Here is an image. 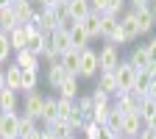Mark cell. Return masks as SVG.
<instances>
[{"label": "cell", "mask_w": 156, "mask_h": 139, "mask_svg": "<svg viewBox=\"0 0 156 139\" xmlns=\"http://www.w3.org/2000/svg\"><path fill=\"white\" fill-rule=\"evenodd\" d=\"M114 139H126V136H123V134H117V136H114Z\"/></svg>", "instance_id": "50"}, {"label": "cell", "mask_w": 156, "mask_h": 139, "mask_svg": "<svg viewBox=\"0 0 156 139\" xmlns=\"http://www.w3.org/2000/svg\"><path fill=\"white\" fill-rule=\"evenodd\" d=\"M20 84H23V67H17L11 61V67H6V86L14 89V92H20Z\"/></svg>", "instance_id": "25"}, {"label": "cell", "mask_w": 156, "mask_h": 139, "mask_svg": "<svg viewBox=\"0 0 156 139\" xmlns=\"http://www.w3.org/2000/svg\"><path fill=\"white\" fill-rule=\"evenodd\" d=\"M17 106H20V100H17V92L6 86L3 92H0V111H3V114H11V111H17Z\"/></svg>", "instance_id": "20"}, {"label": "cell", "mask_w": 156, "mask_h": 139, "mask_svg": "<svg viewBox=\"0 0 156 139\" xmlns=\"http://www.w3.org/2000/svg\"><path fill=\"white\" fill-rule=\"evenodd\" d=\"M50 47L62 56L64 50H70L73 45H70V28H56V31H50Z\"/></svg>", "instance_id": "11"}, {"label": "cell", "mask_w": 156, "mask_h": 139, "mask_svg": "<svg viewBox=\"0 0 156 139\" xmlns=\"http://www.w3.org/2000/svg\"><path fill=\"white\" fill-rule=\"evenodd\" d=\"M6 6H11V0H0V9H6Z\"/></svg>", "instance_id": "49"}, {"label": "cell", "mask_w": 156, "mask_h": 139, "mask_svg": "<svg viewBox=\"0 0 156 139\" xmlns=\"http://www.w3.org/2000/svg\"><path fill=\"white\" fill-rule=\"evenodd\" d=\"M11 9H14V17H17V25H28L31 19H34V14H36V9H34V3H31V0L14 3Z\"/></svg>", "instance_id": "13"}, {"label": "cell", "mask_w": 156, "mask_h": 139, "mask_svg": "<svg viewBox=\"0 0 156 139\" xmlns=\"http://www.w3.org/2000/svg\"><path fill=\"white\" fill-rule=\"evenodd\" d=\"M56 97H58V95H56ZM56 109H58V117L67 120V117L75 111V100H70V97H58V100H56Z\"/></svg>", "instance_id": "32"}, {"label": "cell", "mask_w": 156, "mask_h": 139, "mask_svg": "<svg viewBox=\"0 0 156 139\" xmlns=\"http://www.w3.org/2000/svg\"><path fill=\"white\" fill-rule=\"evenodd\" d=\"M3 89H6V70L0 67V92H3Z\"/></svg>", "instance_id": "47"}, {"label": "cell", "mask_w": 156, "mask_h": 139, "mask_svg": "<svg viewBox=\"0 0 156 139\" xmlns=\"http://www.w3.org/2000/svg\"><path fill=\"white\" fill-rule=\"evenodd\" d=\"M109 111H112V103H106V106H95V109H92V123H98V125H106V120H109Z\"/></svg>", "instance_id": "34"}, {"label": "cell", "mask_w": 156, "mask_h": 139, "mask_svg": "<svg viewBox=\"0 0 156 139\" xmlns=\"http://www.w3.org/2000/svg\"><path fill=\"white\" fill-rule=\"evenodd\" d=\"M145 53H148V61H151V64H156V36L145 45Z\"/></svg>", "instance_id": "39"}, {"label": "cell", "mask_w": 156, "mask_h": 139, "mask_svg": "<svg viewBox=\"0 0 156 139\" xmlns=\"http://www.w3.org/2000/svg\"><path fill=\"white\" fill-rule=\"evenodd\" d=\"M98 61H101V72L114 70L117 64L123 61V58H120V47H117V45H112V42H103V47L98 50Z\"/></svg>", "instance_id": "3"}, {"label": "cell", "mask_w": 156, "mask_h": 139, "mask_svg": "<svg viewBox=\"0 0 156 139\" xmlns=\"http://www.w3.org/2000/svg\"><path fill=\"white\" fill-rule=\"evenodd\" d=\"M145 97H153V100H156V78H151V81H148V89H145Z\"/></svg>", "instance_id": "40"}, {"label": "cell", "mask_w": 156, "mask_h": 139, "mask_svg": "<svg viewBox=\"0 0 156 139\" xmlns=\"http://www.w3.org/2000/svg\"><path fill=\"white\" fill-rule=\"evenodd\" d=\"M45 128H50L58 139H67V136H75V131H73V125H70V120H62V117H56L53 123H48Z\"/></svg>", "instance_id": "22"}, {"label": "cell", "mask_w": 156, "mask_h": 139, "mask_svg": "<svg viewBox=\"0 0 156 139\" xmlns=\"http://www.w3.org/2000/svg\"><path fill=\"white\" fill-rule=\"evenodd\" d=\"M42 139H58V136H56L50 128H45V125H42Z\"/></svg>", "instance_id": "45"}, {"label": "cell", "mask_w": 156, "mask_h": 139, "mask_svg": "<svg viewBox=\"0 0 156 139\" xmlns=\"http://www.w3.org/2000/svg\"><path fill=\"white\" fill-rule=\"evenodd\" d=\"M67 139H78V136H67Z\"/></svg>", "instance_id": "52"}, {"label": "cell", "mask_w": 156, "mask_h": 139, "mask_svg": "<svg viewBox=\"0 0 156 139\" xmlns=\"http://www.w3.org/2000/svg\"><path fill=\"white\" fill-rule=\"evenodd\" d=\"M89 6H92V11H98V14H101V11L106 9V0H89Z\"/></svg>", "instance_id": "42"}, {"label": "cell", "mask_w": 156, "mask_h": 139, "mask_svg": "<svg viewBox=\"0 0 156 139\" xmlns=\"http://www.w3.org/2000/svg\"><path fill=\"white\" fill-rule=\"evenodd\" d=\"M0 139H20V114H3L0 117Z\"/></svg>", "instance_id": "6"}, {"label": "cell", "mask_w": 156, "mask_h": 139, "mask_svg": "<svg viewBox=\"0 0 156 139\" xmlns=\"http://www.w3.org/2000/svg\"><path fill=\"white\" fill-rule=\"evenodd\" d=\"M56 100H58L56 95H45V106H42V117H39V123H42V125L53 123L56 117H58V109H56Z\"/></svg>", "instance_id": "19"}, {"label": "cell", "mask_w": 156, "mask_h": 139, "mask_svg": "<svg viewBox=\"0 0 156 139\" xmlns=\"http://www.w3.org/2000/svg\"><path fill=\"white\" fill-rule=\"evenodd\" d=\"M67 75H70V72H67V70H64L62 64H58V61H53V64H48V84H50L53 89H56L58 84H62V81H64V78H67Z\"/></svg>", "instance_id": "24"}, {"label": "cell", "mask_w": 156, "mask_h": 139, "mask_svg": "<svg viewBox=\"0 0 156 139\" xmlns=\"http://www.w3.org/2000/svg\"><path fill=\"white\" fill-rule=\"evenodd\" d=\"M23 139H42V128H36V131H31L28 136H23Z\"/></svg>", "instance_id": "46"}, {"label": "cell", "mask_w": 156, "mask_h": 139, "mask_svg": "<svg viewBox=\"0 0 156 139\" xmlns=\"http://www.w3.org/2000/svg\"><path fill=\"white\" fill-rule=\"evenodd\" d=\"M17 28V17H14V9L11 6H6V9H0V31H6V33H11Z\"/></svg>", "instance_id": "27"}, {"label": "cell", "mask_w": 156, "mask_h": 139, "mask_svg": "<svg viewBox=\"0 0 156 139\" xmlns=\"http://www.w3.org/2000/svg\"><path fill=\"white\" fill-rule=\"evenodd\" d=\"M114 136H117V131H112V128H106V125L101 128V139H114Z\"/></svg>", "instance_id": "43"}, {"label": "cell", "mask_w": 156, "mask_h": 139, "mask_svg": "<svg viewBox=\"0 0 156 139\" xmlns=\"http://www.w3.org/2000/svg\"><path fill=\"white\" fill-rule=\"evenodd\" d=\"M117 25H120V17L117 14H101V39L103 42L117 31Z\"/></svg>", "instance_id": "21"}, {"label": "cell", "mask_w": 156, "mask_h": 139, "mask_svg": "<svg viewBox=\"0 0 156 139\" xmlns=\"http://www.w3.org/2000/svg\"><path fill=\"white\" fill-rule=\"evenodd\" d=\"M136 139H156V128H142Z\"/></svg>", "instance_id": "41"}, {"label": "cell", "mask_w": 156, "mask_h": 139, "mask_svg": "<svg viewBox=\"0 0 156 139\" xmlns=\"http://www.w3.org/2000/svg\"><path fill=\"white\" fill-rule=\"evenodd\" d=\"M56 95H58V97H70V100H75V97H78V75H67L64 81L56 86Z\"/></svg>", "instance_id": "16"}, {"label": "cell", "mask_w": 156, "mask_h": 139, "mask_svg": "<svg viewBox=\"0 0 156 139\" xmlns=\"http://www.w3.org/2000/svg\"><path fill=\"white\" fill-rule=\"evenodd\" d=\"M140 100L142 97H136L134 92H126V89H117L112 95V106L120 109L123 114H131V111H140Z\"/></svg>", "instance_id": "2"}, {"label": "cell", "mask_w": 156, "mask_h": 139, "mask_svg": "<svg viewBox=\"0 0 156 139\" xmlns=\"http://www.w3.org/2000/svg\"><path fill=\"white\" fill-rule=\"evenodd\" d=\"M92 100H95V106H106V103H112V95H106L103 89H92Z\"/></svg>", "instance_id": "37"}, {"label": "cell", "mask_w": 156, "mask_h": 139, "mask_svg": "<svg viewBox=\"0 0 156 139\" xmlns=\"http://www.w3.org/2000/svg\"><path fill=\"white\" fill-rule=\"evenodd\" d=\"M11 39H9V33L6 31H0V64H6L9 58H11Z\"/></svg>", "instance_id": "33"}, {"label": "cell", "mask_w": 156, "mask_h": 139, "mask_svg": "<svg viewBox=\"0 0 156 139\" xmlns=\"http://www.w3.org/2000/svg\"><path fill=\"white\" fill-rule=\"evenodd\" d=\"M78 61H81V50H75V47H70V50H64L62 56H58V64H62L70 75H78Z\"/></svg>", "instance_id": "14"}, {"label": "cell", "mask_w": 156, "mask_h": 139, "mask_svg": "<svg viewBox=\"0 0 156 139\" xmlns=\"http://www.w3.org/2000/svg\"><path fill=\"white\" fill-rule=\"evenodd\" d=\"M114 75H117V84H120V89H126V92H131V86H134V78H136V67L128 61H120L114 67Z\"/></svg>", "instance_id": "5"}, {"label": "cell", "mask_w": 156, "mask_h": 139, "mask_svg": "<svg viewBox=\"0 0 156 139\" xmlns=\"http://www.w3.org/2000/svg\"><path fill=\"white\" fill-rule=\"evenodd\" d=\"M101 128H103V125H98V123L87 120L81 131H75V136H84V139H101Z\"/></svg>", "instance_id": "30"}, {"label": "cell", "mask_w": 156, "mask_h": 139, "mask_svg": "<svg viewBox=\"0 0 156 139\" xmlns=\"http://www.w3.org/2000/svg\"><path fill=\"white\" fill-rule=\"evenodd\" d=\"M142 128H145V125H142V117L136 114V111H131V114H123V125H120V134H123L126 139H136Z\"/></svg>", "instance_id": "7"}, {"label": "cell", "mask_w": 156, "mask_h": 139, "mask_svg": "<svg viewBox=\"0 0 156 139\" xmlns=\"http://www.w3.org/2000/svg\"><path fill=\"white\" fill-rule=\"evenodd\" d=\"M9 39H11V50H14V53H20V50L28 47V33H25L23 25H17V28L9 33Z\"/></svg>", "instance_id": "23"}, {"label": "cell", "mask_w": 156, "mask_h": 139, "mask_svg": "<svg viewBox=\"0 0 156 139\" xmlns=\"http://www.w3.org/2000/svg\"><path fill=\"white\" fill-rule=\"evenodd\" d=\"M78 25H81V28L87 31V36H89V39H101V14H98V11L87 14V17H84Z\"/></svg>", "instance_id": "15"}, {"label": "cell", "mask_w": 156, "mask_h": 139, "mask_svg": "<svg viewBox=\"0 0 156 139\" xmlns=\"http://www.w3.org/2000/svg\"><path fill=\"white\" fill-rule=\"evenodd\" d=\"M120 31L128 36V42L140 39V28H136V17H134V9H128V11H123V14H120Z\"/></svg>", "instance_id": "10"}, {"label": "cell", "mask_w": 156, "mask_h": 139, "mask_svg": "<svg viewBox=\"0 0 156 139\" xmlns=\"http://www.w3.org/2000/svg\"><path fill=\"white\" fill-rule=\"evenodd\" d=\"M36 128H39V120H34V117H28V114H20V139L28 136Z\"/></svg>", "instance_id": "31"}, {"label": "cell", "mask_w": 156, "mask_h": 139, "mask_svg": "<svg viewBox=\"0 0 156 139\" xmlns=\"http://www.w3.org/2000/svg\"><path fill=\"white\" fill-rule=\"evenodd\" d=\"M0 117H3V111H0Z\"/></svg>", "instance_id": "54"}, {"label": "cell", "mask_w": 156, "mask_h": 139, "mask_svg": "<svg viewBox=\"0 0 156 139\" xmlns=\"http://www.w3.org/2000/svg\"><path fill=\"white\" fill-rule=\"evenodd\" d=\"M42 106H45V95H39L36 89L34 92H25V97H23V114L39 120V117H42Z\"/></svg>", "instance_id": "4"}, {"label": "cell", "mask_w": 156, "mask_h": 139, "mask_svg": "<svg viewBox=\"0 0 156 139\" xmlns=\"http://www.w3.org/2000/svg\"><path fill=\"white\" fill-rule=\"evenodd\" d=\"M89 42H92V39L87 36V31L78 25V23H73V25H70V45H73L75 50H84V47H89Z\"/></svg>", "instance_id": "17"}, {"label": "cell", "mask_w": 156, "mask_h": 139, "mask_svg": "<svg viewBox=\"0 0 156 139\" xmlns=\"http://www.w3.org/2000/svg\"><path fill=\"white\" fill-rule=\"evenodd\" d=\"M39 84V70H23V84H20V92H34Z\"/></svg>", "instance_id": "28"}, {"label": "cell", "mask_w": 156, "mask_h": 139, "mask_svg": "<svg viewBox=\"0 0 156 139\" xmlns=\"http://www.w3.org/2000/svg\"><path fill=\"white\" fill-rule=\"evenodd\" d=\"M98 89H103L106 95H114L117 89H120V84H117V75H114V70L98 72Z\"/></svg>", "instance_id": "18"}, {"label": "cell", "mask_w": 156, "mask_h": 139, "mask_svg": "<svg viewBox=\"0 0 156 139\" xmlns=\"http://www.w3.org/2000/svg\"><path fill=\"white\" fill-rule=\"evenodd\" d=\"M64 11H67V17L73 23H81L87 14H92V6H89V0H67Z\"/></svg>", "instance_id": "8"}, {"label": "cell", "mask_w": 156, "mask_h": 139, "mask_svg": "<svg viewBox=\"0 0 156 139\" xmlns=\"http://www.w3.org/2000/svg\"><path fill=\"white\" fill-rule=\"evenodd\" d=\"M128 61L136 67V70H145L151 61H148V53H145V45H140V47H134L131 50V56H128Z\"/></svg>", "instance_id": "29"}, {"label": "cell", "mask_w": 156, "mask_h": 139, "mask_svg": "<svg viewBox=\"0 0 156 139\" xmlns=\"http://www.w3.org/2000/svg\"><path fill=\"white\" fill-rule=\"evenodd\" d=\"M123 11H126V0H106V9L101 14H117L120 17Z\"/></svg>", "instance_id": "36"}, {"label": "cell", "mask_w": 156, "mask_h": 139, "mask_svg": "<svg viewBox=\"0 0 156 139\" xmlns=\"http://www.w3.org/2000/svg\"><path fill=\"white\" fill-rule=\"evenodd\" d=\"M134 17H136L140 36H145V33H151V31L156 28V19H153V14H151V6H145V9H134Z\"/></svg>", "instance_id": "9"}, {"label": "cell", "mask_w": 156, "mask_h": 139, "mask_svg": "<svg viewBox=\"0 0 156 139\" xmlns=\"http://www.w3.org/2000/svg\"><path fill=\"white\" fill-rule=\"evenodd\" d=\"M14 64H17V67H23V70H39V64H42V58H39L36 53H31V50L25 47V50L14 53Z\"/></svg>", "instance_id": "12"}, {"label": "cell", "mask_w": 156, "mask_h": 139, "mask_svg": "<svg viewBox=\"0 0 156 139\" xmlns=\"http://www.w3.org/2000/svg\"><path fill=\"white\" fill-rule=\"evenodd\" d=\"M98 72H101L98 50L84 47V50H81V61H78V78H98Z\"/></svg>", "instance_id": "1"}, {"label": "cell", "mask_w": 156, "mask_h": 139, "mask_svg": "<svg viewBox=\"0 0 156 139\" xmlns=\"http://www.w3.org/2000/svg\"><path fill=\"white\" fill-rule=\"evenodd\" d=\"M31 3H36V0H31Z\"/></svg>", "instance_id": "53"}, {"label": "cell", "mask_w": 156, "mask_h": 139, "mask_svg": "<svg viewBox=\"0 0 156 139\" xmlns=\"http://www.w3.org/2000/svg\"><path fill=\"white\" fill-rule=\"evenodd\" d=\"M14 3H23V0H11V6H14Z\"/></svg>", "instance_id": "51"}, {"label": "cell", "mask_w": 156, "mask_h": 139, "mask_svg": "<svg viewBox=\"0 0 156 139\" xmlns=\"http://www.w3.org/2000/svg\"><path fill=\"white\" fill-rule=\"evenodd\" d=\"M106 42H112V45H117V47H120V45H128V36L120 31V25H117V31H114V33L106 39Z\"/></svg>", "instance_id": "38"}, {"label": "cell", "mask_w": 156, "mask_h": 139, "mask_svg": "<svg viewBox=\"0 0 156 139\" xmlns=\"http://www.w3.org/2000/svg\"><path fill=\"white\" fill-rule=\"evenodd\" d=\"M131 3V9H145V6H151V0H128Z\"/></svg>", "instance_id": "44"}, {"label": "cell", "mask_w": 156, "mask_h": 139, "mask_svg": "<svg viewBox=\"0 0 156 139\" xmlns=\"http://www.w3.org/2000/svg\"><path fill=\"white\" fill-rule=\"evenodd\" d=\"M120 125H123V111L112 106V111H109V120H106V128H112V131H117V134H120Z\"/></svg>", "instance_id": "35"}, {"label": "cell", "mask_w": 156, "mask_h": 139, "mask_svg": "<svg viewBox=\"0 0 156 139\" xmlns=\"http://www.w3.org/2000/svg\"><path fill=\"white\" fill-rule=\"evenodd\" d=\"M75 109L84 114V123H87V120H92V109H95L92 95H78V97H75Z\"/></svg>", "instance_id": "26"}, {"label": "cell", "mask_w": 156, "mask_h": 139, "mask_svg": "<svg viewBox=\"0 0 156 139\" xmlns=\"http://www.w3.org/2000/svg\"><path fill=\"white\" fill-rule=\"evenodd\" d=\"M151 14H153V19H156V0H151Z\"/></svg>", "instance_id": "48"}]
</instances>
